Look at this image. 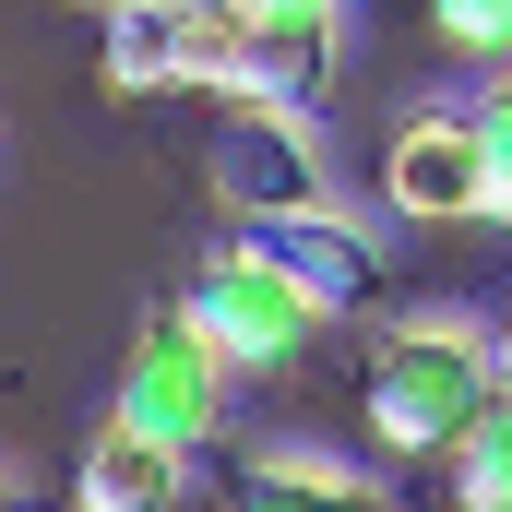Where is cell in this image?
<instances>
[{
	"label": "cell",
	"mask_w": 512,
	"mask_h": 512,
	"mask_svg": "<svg viewBox=\"0 0 512 512\" xmlns=\"http://www.w3.org/2000/svg\"><path fill=\"white\" fill-rule=\"evenodd\" d=\"M453 512H512V382L465 417L453 441Z\"/></svg>",
	"instance_id": "cell-12"
},
{
	"label": "cell",
	"mask_w": 512,
	"mask_h": 512,
	"mask_svg": "<svg viewBox=\"0 0 512 512\" xmlns=\"http://www.w3.org/2000/svg\"><path fill=\"white\" fill-rule=\"evenodd\" d=\"M382 203L405 215V227H477V215H501V167H489L477 96H441V108H405V120H393Z\"/></svg>",
	"instance_id": "cell-3"
},
{
	"label": "cell",
	"mask_w": 512,
	"mask_h": 512,
	"mask_svg": "<svg viewBox=\"0 0 512 512\" xmlns=\"http://www.w3.org/2000/svg\"><path fill=\"white\" fill-rule=\"evenodd\" d=\"M108 84L120 96L179 84V0H108Z\"/></svg>",
	"instance_id": "cell-11"
},
{
	"label": "cell",
	"mask_w": 512,
	"mask_h": 512,
	"mask_svg": "<svg viewBox=\"0 0 512 512\" xmlns=\"http://www.w3.org/2000/svg\"><path fill=\"white\" fill-rule=\"evenodd\" d=\"M251 72H262V12L251 0H179V84L251 96Z\"/></svg>",
	"instance_id": "cell-9"
},
{
	"label": "cell",
	"mask_w": 512,
	"mask_h": 512,
	"mask_svg": "<svg viewBox=\"0 0 512 512\" xmlns=\"http://www.w3.org/2000/svg\"><path fill=\"white\" fill-rule=\"evenodd\" d=\"M227 382H239V358L215 346V322L179 298V310H155L143 334H131L120 358V405L108 417H131V429H167L179 453H203L215 429H227Z\"/></svg>",
	"instance_id": "cell-4"
},
{
	"label": "cell",
	"mask_w": 512,
	"mask_h": 512,
	"mask_svg": "<svg viewBox=\"0 0 512 512\" xmlns=\"http://www.w3.org/2000/svg\"><path fill=\"white\" fill-rule=\"evenodd\" d=\"M477 120H489V167H501V227H512V72L477 84Z\"/></svg>",
	"instance_id": "cell-14"
},
{
	"label": "cell",
	"mask_w": 512,
	"mask_h": 512,
	"mask_svg": "<svg viewBox=\"0 0 512 512\" xmlns=\"http://www.w3.org/2000/svg\"><path fill=\"white\" fill-rule=\"evenodd\" d=\"M489 334H501V382H512V310H501V322H489Z\"/></svg>",
	"instance_id": "cell-15"
},
{
	"label": "cell",
	"mask_w": 512,
	"mask_h": 512,
	"mask_svg": "<svg viewBox=\"0 0 512 512\" xmlns=\"http://www.w3.org/2000/svg\"><path fill=\"white\" fill-rule=\"evenodd\" d=\"M251 12H262V72H251V96H274V108H322L334 48H346V0H251Z\"/></svg>",
	"instance_id": "cell-7"
},
{
	"label": "cell",
	"mask_w": 512,
	"mask_h": 512,
	"mask_svg": "<svg viewBox=\"0 0 512 512\" xmlns=\"http://www.w3.org/2000/svg\"><path fill=\"white\" fill-rule=\"evenodd\" d=\"M429 36L477 72H512V0H429Z\"/></svg>",
	"instance_id": "cell-13"
},
{
	"label": "cell",
	"mask_w": 512,
	"mask_h": 512,
	"mask_svg": "<svg viewBox=\"0 0 512 512\" xmlns=\"http://www.w3.org/2000/svg\"><path fill=\"white\" fill-rule=\"evenodd\" d=\"M501 393V334L465 322V310H405L370 334V370H358V417L382 453H453L465 417Z\"/></svg>",
	"instance_id": "cell-1"
},
{
	"label": "cell",
	"mask_w": 512,
	"mask_h": 512,
	"mask_svg": "<svg viewBox=\"0 0 512 512\" xmlns=\"http://www.w3.org/2000/svg\"><path fill=\"white\" fill-rule=\"evenodd\" d=\"M239 512H382V489L346 477L334 453H262L239 477Z\"/></svg>",
	"instance_id": "cell-10"
},
{
	"label": "cell",
	"mask_w": 512,
	"mask_h": 512,
	"mask_svg": "<svg viewBox=\"0 0 512 512\" xmlns=\"http://www.w3.org/2000/svg\"><path fill=\"white\" fill-rule=\"evenodd\" d=\"M179 489H191V453L167 429H131V417H108L72 465V512H167Z\"/></svg>",
	"instance_id": "cell-6"
},
{
	"label": "cell",
	"mask_w": 512,
	"mask_h": 512,
	"mask_svg": "<svg viewBox=\"0 0 512 512\" xmlns=\"http://www.w3.org/2000/svg\"><path fill=\"white\" fill-rule=\"evenodd\" d=\"M191 310L215 322V346L239 358V382H286L310 346H322V322H334V298L298 274V262H274L239 227L227 251H203V274H191Z\"/></svg>",
	"instance_id": "cell-2"
},
{
	"label": "cell",
	"mask_w": 512,
	"mask_h": 512,
	"mask_svg": "<svg viewBox=\"0 0 512 512\" xmlns=\"http://www.w3.org/2000/svg\"><path fill=\"white\" fill-rule=\"evenodd\" d=\"M203 179H215V203H227L239 227H251V215H310V203H334V167H322V143H310V108H274V96H227V131H215Z\"/></svg>",
	"instance_id": "cell-5"
},
{
	"label": "cell",
	"mask_w": 512,
	"mask_h": 512,
	"mask_svg": "<svg viewBox=\"0 0 512 512\" xmlns=\"http://www.w3.org/2000/svg\"><path fill=\"white\" fill-rule=\"evenodd\" d=\"M251 239H262L274 262H298V274H310L334 310H358V298L382 286V251H370V239H358L334 203H310V215H251Z\"/></svg>",
	"instance_id": "cell-8"
}]
</instances>
